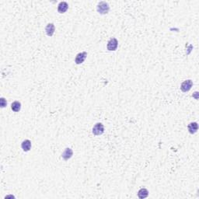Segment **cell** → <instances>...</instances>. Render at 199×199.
I'll return each instance as SVG.
<instances>
[{
  "label": "cell",
  "instance_id": "6da1fadb",
  "mask_svg": "<svg viewBox=\"0 0 199 199\" xmlns=\"http://www.w3.org/2000/svg\"><path fill=\"white\" fill-rule=\"evenodd\" d=\"M97 12L99 14H107L108 13V12L110 10V6L108 5V3L107 2H99L98 3L97 7Z\"/></svg>",
  "mask_w": 199,
  "mask_h": 199
},
{
  "label": "cell",
  "instance_id": "7a4b0ae2",
  "mask_svg": "<svg viewBox=\"0 0 199 199\" xmlns=\"http://www.w3.org/2000/svg\"><path fill=\"white\" fill-rule=\"evenodd\" d=\"M104 132V126L102 123H97L93 128V133L95 135H101Z\"/></svg>",
  "mask_w": 199,
  "mask_h": 199
},
{
  "label": "cell",
  "instance_id": "3957f363",
  "mask_svg": "<svg viewBox=\"0 0 199 199\" xmlns=\"http://www.w3.org/2000/svg\"><path fill=\"white\" fill-rule=\"evenodd\" d=\"M118 41L116 38H113L108 42L107 48L108 51H116L118 48Z\"/></svg>",
  "mask_w": 199,
  "mask_h": 199
},
{
  "label": "cell",
  "instance_id": "277c9868",
  "mask_svg": "<svg viewBox=\"0 0 199 199\" xmlns=\"http://www.w3.org/2000/svg\"><path fill=\"white\" fill-rule=\"evenodd\" d=\"M192 86H193V82L191 79H188V80L184 81L183 83H181L180 89L184 93H186V92H188L191 89Z\"/></svg>",
  "mask_w": 199,
  "mask_h": 199
},
{
  "label": "cell",
  "instance_id": "5b68a950",
  "mask_svg": "<svg viewBox=\"0 0 199 199\" xmlns=\"http://www.w3.org/2000/svg\"><path fill=\"white\" fill-rule=\"evenodd\" d=\"M86 57H87V53H86V51H83V52L79 53V54L75 56V62L77 64V65L82 64V63L86 60Z\"/></svg>",
  "mask_w": 199,
  "mask_h": 199
},
{
  "label": "cell",
  "instance_id": "8992f818",
  "mask_svg": "<svg viewBox=\"0 0 199 199\" xmlns=\"http://www.w3.org/2000/svg\"><path fill=\"white\" fill-rule=\"evenodd\" d=\"M73 149L70 148H66L65 149V151L62 153V157L63 158V159H65V160H68V159H69L70 158L73 156Z\"/></svg>",
  "mask_w": 199,
  "mask_h": 199
},
{
  "label": "cell",
  "instance_id": "52a82bcc",
  "mask_svg": "<svg viewBox=\"0 0 199 199\" xmlns=\"http://www.w3.org/2000/svg\"><path fill=\"white\" fill-rule=\"evenodd\" d=\"M46 34L49 37H51L54 34V31H55V27H54V24H48L45 27Z\"/></svg>",
  "mask_w": 199,
  "mask_h": 199
},
{
  "label": "cell",
  "instance_id": "ba28073f",
  "mask_svg": "<svg viewBox=\"0 0 199 199\" xmlns=\"http://www.w3.org/2000/svg\"><path fill=\"white\" fill-rule=\"evenodd\" d=\"M69 9V5L66 2H61L58 5V11L60 13H64Z\"/></svg>",
  "mask_w": 199,
  "mask_h": 199
},
{
  "label": "cell",
  "instance_id": "9c48e42d",
  "mask_svg": "<svg viewBox=\"0 0 199 199\" xmlns=\"http://www.w3.org/2000/svg\"><path fill=\"white\" fill-rule=\"evenodd\" d=\"M188 128L189 132H190L191 134H194V133H196L198 129V123H197V122H191V123H190V124H188Z\"/></svg>",
  "mask_w": 199,
  "mask_h": 199
},
{
  "label": "cell",
  "instance_id": "30bf717a",
  "mask_svg": "<svg viewBox=\"0 0 199 199\" xmlns=\"http://www.w3.org/2000/svg\"><path fill=\"white\" fill-rule=\"evenodd\" d=\"M21 147L24 152H28L31 149V142L29 139L24 140L21 144Z\"/></svg>",
  "mask_w": 199,
  "mask_h": 199
},
{
  "label": "cell",
  "instance_id": "8fae6325",
  "mask_svg": "<svg viewBox=\"0 0 199 199\" xmlns=\"http://www.w3.org/2000/svg\"><path fill=\"white\" fill-rule=\"evenodd\" d=\"M148 195H149V191L146 188H141L139 191H138V197L141 199L147 198Z\"/></svg>",
  "mask_w": 199,
  "mask_h": 199
},
{
  "label": "cell",
  "instance_id": "7c38bea8",
  "mask_svg": "<svg viewBox=\"0 0 199 199\" xmlns=\"http://www.w3.org/2000/svg\"><path fill=\"white\" fill-rule=\"evenodd\" d=\"M11 109L13 110L14 112H19L21 109V104L19 101H14L11 105Z\"/></svg>",
  "mask_w": 199,
  "mask_h": 199
},
{
  "label": "cell",
  "instance_id": "4fadbf2b",
  "mask_svg": "<svg viewBox=\"0 0 199 199\" xmlns=\"http://www.w3.org/2000/svg\"><path fill=\"white\" fill-rule=\"evenodd\" d=\"M6 104H7V102H6L5 98L2 97V98L0 99V105H1V108H5V106H6Z\"/></svg>",
  "mask_w": 199,
  "mask_h": 199
}]
</instances>
